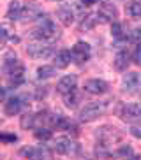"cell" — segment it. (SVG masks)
<instances>
[{
    "label": "cell",
    "mask_w": 141,
    "mask_h": 160,
    "mask_svg": "<svg viewBox=\"0 0 141 160\" xmlns=\"http://www.w3.org/2000/svg\"><path fill=\"white\" fill-rule=\"evenodd\" d=\"M70 51H67V49H62V51H58L55 55V67L56 69H65L67 65L70 63Z\"/></svg>",
    "instance_id": "cell-15"
},
{
    "label": "cell",
    "mask_w": 141,
    "mask_h": 160,
    "mask_svg": "<svg viewBox=\"0 0 141 160\" xmlns=\"http://www.w3.org/2000/svg\"><path fill=\"white\" fill-rule=\"evenodd\" d=\"M95 21H97V19H95L92 14H88L86 18L81 19V23H80V30H90V28H94Z\"/></svg>",
    "instance_id": "cell-23"
},
{
    "label": "cell",
    "mask_w": 141,
    "mask_h": 160,
    "mask_svg": "<svg viewBox=\"0 0 141 160\" xmlns=\"http://www.w3.org/2000/svg\"><path fill=\"white\" fill-rule=\"evenodd\" d=\"M129 41H132V42H136V44L141 42V27L131 30V33H129Z\"/></svg>",
    "instance_id": "cell-27"
},
{
    "label": "cell",
    "mask_w": 141,
    "mask_h": 160,
    "mask_svg": "<svg viewBox=\"0 0 141 160\" xmlns=\"http://www.w3.org/2000/svg\"><path fill=\"white\" fill-rule=\"evenodd\" d=\"M18 139L16 134H0V142H5V144H9V142H14Z\"/></svg>",
    "instance_id": "cell-29"
},
{
    "label": "cell",
    "mask_w": 141,
    "mask_h": 160,
    "mask_svg": "<svg viewBox=\"0 0 141 160\" xmlns=\"http://www.w3.org/2000/svg\"><path fill=\"white\" fill-rule=\"evenodd\" d=\"M122 118L125 122H141V104L131 102L122 109Z\"/></svg>",
    "instance_id": "cell-9"
},
{
    "label": "cell",
    "mask_w": 141,
    "mask_h": 160,
    "mask_svg": "<svg viewBox=\"0 0 141 160\" xmlns=\"http://www.w3.org/2000/svg\"><path fill=\"white\" fill-rule=\"evenodd\" d=\"M55 74V69L51 65H42L37 69V79H48Z\"/></svg>",
    "instance_id": "cell-20"
},
{
    "label": "cell",
    "mask_w": 141,
    "mask_h": 160,
    "mask_svg": "<svg viewBox=\"0 0 141 160\" xmlns=\"http://www.w3.org/2000/svg\"><path fill=\"white\" fill-rule=\"evenodd\" d=\"M125 12L131 16V18H139L141 16V4L138 2V0L129 2V4L125 5Z\"/></svg>",
    "instance_id": "cell-19"
},
{
    "label": "cell",
    "mask_w": 141,
    "mask_h": 160,
    "mask_svg": "<svg viewBox=\"0 0 141 160\" xmlns=\"http://www.w3.org/2000/svg\"><path fill=\"white\" fill-rule=\"evenodd\" d=\"M117 155L118 157H125V158H136V155H134V150H132L131 146H127V144H123V146H120L117 150Z\"/></svg>",
    "instance_id": "cell-21"
},
{
    "label": "cell",
    "mask_w": 141,
    "mask_h": 160,
    "mask_svg": "<svg viewBox=\"0 0 141 160\" xmlns=\"http://www.w3.org/2000/svg\"><path fill=\"white\" fill-rule=\"evenodd\" d=\"M118 16V11L117 7L109 2H104L101 7H99L97 14H95V19L101 21V23H108V21H115V18Z\"/></svg>",
    "instance_id": "cell-7"
},
{
    "label": "cell",
    "mask_w": 141,
    "mask_h": 160,
    "mask_svg": "<svg viewBox=\"0 0 141 160\" xmlns=\"http://www.w3.org/2000/svg\"><path fill=\"white\" fill-rule=\"evenodd\" d=\"M76 85H78V78H76L74 74H67V76H64V78L58 81L56 92H60L62 95H65V93H69V92H74Z\"/></svg>",
    "instance_id": "cell-10"
},
{
    "label": "cell",
    "mask_w": 141,
    "mask_h": 160,
    "mask_svg": "<svg viewBox=\"0 0 141 160\" xmlns=\"http://www.w3.org/2000/svg\"><path fill=\"white\" fill-rule=\"evenodd\" d=\"M131 136H134V137H138V139H141V122L132 123V127H131Z\"/></svg>",
    "instance_id": "cell-30"
},
{
    "label": "cell",
    "mask_w": 141,
    "mask_h": 160,
    "mask_svg": "<svg viewBox=\"0 0 141 160\" xmlns=\"http://www.w3.org/2000/svg\"><path fill=\"white\" fill-rule=\"evenodd\" d=\"M122 90L127 93H138L141 90V76L138 72H127L122 78Z\"/></svg>",
    "instance_id": "cell-5"
},
{
    "label": "cell",
    "mask_w": 141,
    "mask_h": 160,
    "mask_svg": "<svg viewBox=\"0 0 141 160\" xmlns=\"http://www.w3.org/2000/svg\"><path fill=\"white\" fill-rule=\"evenodd\" d=\"M27 53L30 55L32 58H37V60H44V58H50L53 55V48L48 46V44H44L41 41V42H32L28 44L27 48Z\"/></svg>",
    "instance_id": "cell-3"
},
{
    "label": "cell",
    "mask_w": 141,
    "mask_h": 160,
    "mask_svg": "<svg viewBox=\"0 0 141 160\" xmlns=\"http://www.w3.org/2000/svg\"><path fill=\"white\" fill-rule=\"evenodd\" d=\"M9 41V32H7V28L5 27H2L0 28V49L5 46V42Z\"/></svg>",
    "instance_id": "cell-28"
},
{
    "label": "cell",
    "mask_w": 141,
    "mask_h": 160,
    "mask_svg": "<svg viewBox=\"0 0 141 160\" xmlns=\"http://www.w3.org/2000/svg\"><path fill=\"white\" fill-rule=\"evenodd\" d=\"M81 4L86 5V7H90V5H94V4H95V0H81Z\"/></svg>",
    "instance_id": "cell-32"
},
{
    "label": "cell",
    "mask_w": 141,
    "mask_h": 160,
    "mask_svg": "<svg viewBox=\"0 0 141 160\" xmlns=\"http://www.w3.org/2000/svg\"><path fill=\"white\" fill-rule=\"evenodd\" d=\"M35 137L37 139H41V141H46V139H50L51 137V130L50 128H42V127H37V130H35Z\"/></svg>",
    "instance_id": "cell-26"
},
{
    "label": "cell",
    "mask_w": 141,
    "mask_h": 160,
    "mask_svg": "<svg viewBox=\"0 0 141 160\" xmlns=\"http://www.w3.org/2000/svg\"><path fill=\"white\" fill-rule=\"evenodd\" d=\"M113 63H115V69H117V71H125L127 65H129V53L118 51L115 60H113Z\"/></svg>",
    "instance_id": "cell-17"
},
{
    "label": "cell",
    "mask_w": 141,
    "mask_h": 160,
    "mask_svg": "<svg viewBox=\"0 0 141 160\" xmlns=\"http://www.w3.org/2000/svg\"><path fill=\"white\" fill-rule=\"evenodd\" d=\"M21 155L28 157V158H50L51 151L48 150L46 146H35V148H23L19 151Z\"/></svg>",
    "instance_id": "cell-12"
},
{
    "label": "cell",
    "mask_w": 141,
    "mask_h": 160,
    "mask_svg": "<svg viewBox=\"0 0 141 160\" xmlns=\"http://www.w3.org/2000/svg\"><path fill=\"white\" fill-rule=\"evenodd\" d=\"M90 57H92V48L86 42H76L70 49V58L76 63H83V62L90 60Z\"/></svg>",
    "instance_id": "cell-4"
},
{
    "label": "cell",
    "mask_w": 141,
    "mask_h": 160,
    "mask_svg": "<svg viewBox=\"0 0 141 160\" xmlns=\"http://www.w3.org/2000/svg\"><path fill=\"white\" fill-rule=\"evenodd\" d=\"M23 99L21 97H11V99H7V102H5L4 106V113L7 114V116H14V114H18L19 111H21V108H23Z\"/></svg>",
    "instance_id": "cell-14"
},
{
    "label": "cell",
    "mask_w": 141,
    "mask_h": 160,
    "mask_svg": "<svg viewBox=\"0 0 141 160\" xmlns=\"http://www.w3.org/2000/svg\"><path fill=\"white\" fill-rule=\"evenodd\" d=\"M21 127L23 128L35 127V114H25V116H21Z\"/></svg>",
    "instance_id": "cell-24"
},
{
    "label": "cell",
    "mask_w": 141,
    "mask_h": 160,
    "mask_svg": "<svg viewBox=\"0 0 141 160\" xmlns=\"http://www.w3.org/2000/svg\"><path fill=\"white\" fill-rule=\"evenodd\" d=\"M21 12H23V5H21V2H18V0H13L9 4V9H7V18L9 19H21Z\"/></svg>",
    "instance_id": "cell-16"
},
{
    "label": "cell",
    "mask_w": 141,
    "mask_h": 160,
    "mask_svg": "<svg viewBox=\"0 0 141 160\" xmlns=\"http://www.w3.org/2000/svg\"><path fill=\"white\" fill-rule=\"evenodd\" d=\"M132 60H134V63H136V65L141 67V46L138 48L136 51H134V57H132Z\"/></svg>",
    "instance_id": "cell-31"
},
{
    "label": "cell",
    "mask_w": 141,
    "mask_h": 160,
    "mask_svg": "<svg viewBox=\"0 0 141 160\" xmlns=\"http://www.w3.org/2000/svg\"><path fill=\"white\" fill-rule=\"evenodd\" d=\"M21 18H23V19H37V18H41V9H39L37 5L28 4L27 7H23Z\"/></svg>",
    "instance_id": "cell-18"
},
{
    "label": "cell",
    "mask_w": 141,
    "mask_h": 160,
    "mask_svg": "<svg viewBox=\"0 0 141 160\" xmlns=\"http://www.w3.org/2000/svg\"><path fill=\"white\" fill-rule=\"evenodd\" d=\"M85 92H88L92 95H101L108 92V83L102 79H88L85 81Z\"/></svg>",
    "instance_id": "cell-11"
},
{
    "label": "cell",
    "mask_w": 141,
    "mask_h": 160,
    "mask_svg": "<svg viewBox=\"0 0 141 160\" xmlns=\"http://www.w3.org/2000/svg\"><path fill=\"white\" fill-rule=\"evenodd\" d=\"M138 2H139V4H141V0H138Z\"/></svg>",
    "instance_id": "cell-33"
},
{
    "label": "cell",
    "mask_w": 141,
    "mask_h": 160,
    "mask_svg": "<svg viewBox=\"0 0 141 160\" xmlns=\"http://www.w3.org/2000/svg\"><path fill=\"white\" fill-rule=\"evenodd\" d=\"M34 37H37L39 41H55V39L60 37V30L51 19L44 18L39 23L37 28L34 30Z\"/></svg>",
    "instance_id": "cell-1"
},
{
    "label": "cell",
    "mask_w": 141,
    "mask_h": 160,
    "mask_svg": "<svg viewBox=\"0 0 141 160\" xmlns=\"http://www.w3.org/2000/svg\"><path fill=\"white\" fill-rule=\"evenodd\" d=\"M111 100H104V102H92L88 106H85L80 111V120L81 122H94L95 118H99L102 113H106L109 108Z\"/></svg>",
    "instance_id": "cell-2"
},
{
    "label": "cell",
    "mask_w": 141,
    "mask_h": 160,
    "mask_svg": "<svg viewBox=\"0 0 141 160\" xmlns=\"http://www.w3.org/2000/svg\"><path fill=\"white\" fill-rule=\"evenodd\" d=\"M111 35L115 39H118V41H122L125 35H123V28H122V25L120 23H113L111 25Z\"/></svg>",
    "instance_id": "cell-25"
},
{
    "label": "cell",
    "mask_w": 141,
    "mask_h": 160,
    "mask_svg": "<svg viewBox=\"0 0 141 160\" xmlns=\"http://www.w3.org/2000/svg\"><path fill=\"white\" fill-rule=\"evenodd\" d=\"M55 151L58 155H76L80 151V148L69 137H58L55 141Z\"/></svg>",
    "instance_id": "cell-6"
},
{
    "label": "cell",
    "mask_w": 141,
    "mask_h": 160,
    "mask_svg": "<svg viewBox=\"0 0 141 160\" xmlns=\"http://www.w3.org/2000/svg\"><path fill=\"white\" fill-rule=\"evenodd\" d=\"M78 95H76V92H69V93L64 95V102H65L67 108H76L78 106Z\"/></svg>",
    "instance_id": "cell-22"
},
{
    "label": "cell",
    "mask_w": 141,
    "mask_h": 160,
    "mask_svg": "<svg viewBox=\"0 0 141 160\" xmlns=\"http://www.w3.org/2000/svg\"><path fill=\"white\" fill-rule=\"evenodd\" d=\"M56 18L62 21V25L70 27V25L74 23V9L70 5H60L58 11H56Z\"/></svg>",
    "instance_id": "cell-13"
},
{
    "label": "cell",
    "mask_w": 141,
    "mask_h": 160,
    "mask_svg": "<svg viewBox=\"0 0 141 160\" xmlns=\"http://www.w3.org/2000/svg\"><path fill=\"white\" fill-rule=\"evenodd\" d=\"M97 137H99V142L101 146H108L115 141H120V134L115 127H102V128H97Z\"/></svg>",
    "instance_id": "cell-8"
}]
</instances>
